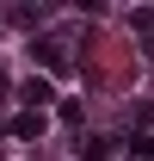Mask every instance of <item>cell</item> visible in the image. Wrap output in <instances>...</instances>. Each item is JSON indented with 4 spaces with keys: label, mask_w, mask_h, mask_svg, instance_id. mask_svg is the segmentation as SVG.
Here are the masks:
<instances>
[{
    "label": "cell",
    "mask_w": 154,
    "mask_h": 161,
    "mask_svg": "<svg viewBox=\"0 0 154 161\" xmlns=\"http://www.w3.org/2000/svg\"><path fill=\"white\" fill-rule=\"evenodd\" d=\"M37 130H43V118H37V112H25V118H13V136H19V142H31Z\"/></svg>",
    "instance_id": "obj_2"
},
{
    "label": "cell",
    "mask_w": 154,
    "mask_h": 161,
    "mask_svg": "<svg viewBox=\"0 0 154 161\" xmlns=\"http://www.w3.org/2000/svg\"><path fill=\"white\" fill-rule=\"evenodd\" d=\"M0 93H6V75H0Z\"/></svg>",
    "instance_id": "obj_4"
},
{
    "label": "cell",
    "mask_w": 154,
    "mask_h": 161,
    "mask_svg": "<svg viewBox=\"0 0 154 161\" xmlns=\"http://www.w3.org/2000/svg\"><path fill=\"white\" fill-rule=\"evenodd\" d=\"M19 93H25V105H31V112H37V105H43V99H49V80H25Z\"/></svg>",
    "instance_id": "obj_3"
},
{
    "label": "cell",
    "mask_w": 154,
    "mask_h": 161,
    "mask_svg": "<svg viewBox=\"0 0 154 161\" xmlns=\"http://www.w3.org/2000/svg\"><path fill=\"white\" fill-rule=\"evenodd\" d=\"M37 56H43V68H56V75H62V68H68V43H62V37H43Z\"/></svg>",
    "instance_id": "obj_1"
}]
</instances>
